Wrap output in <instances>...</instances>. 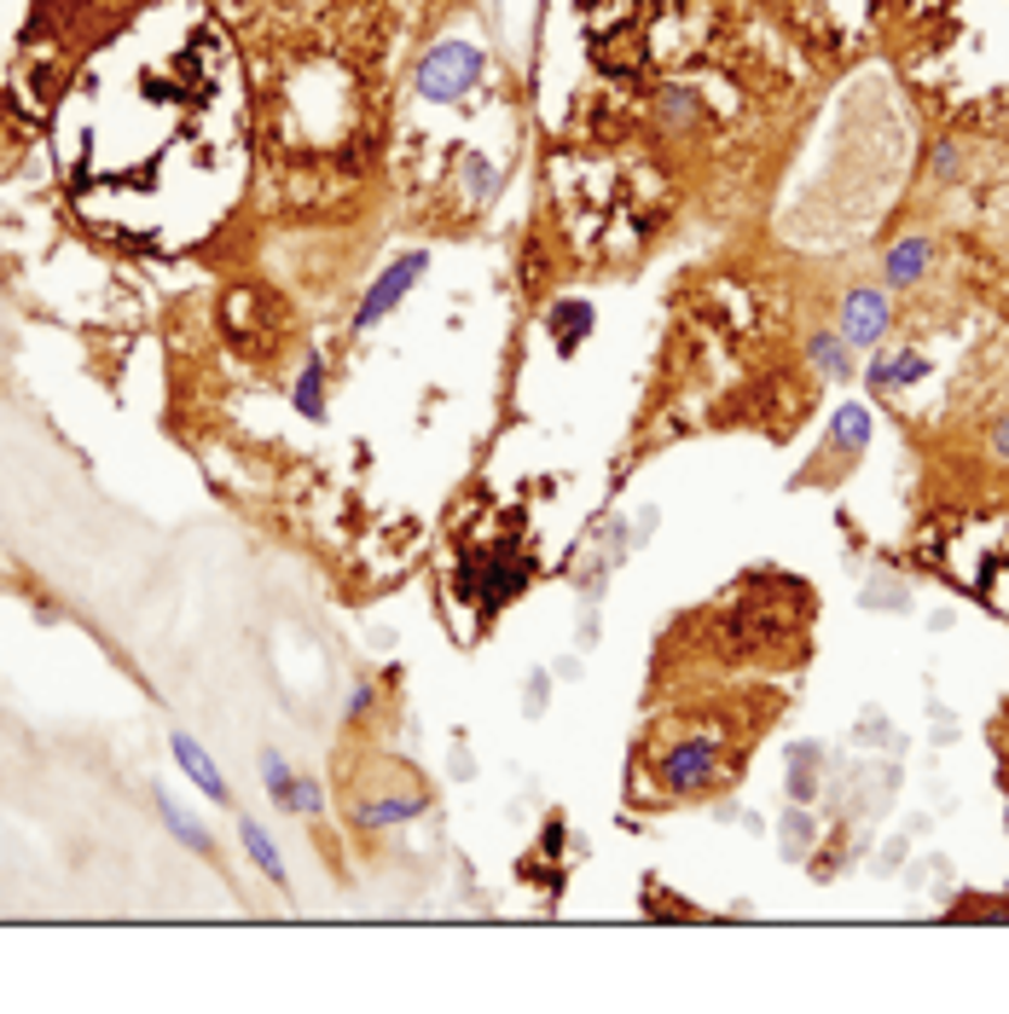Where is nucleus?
Returning <instances> with one entry per match:
<instances>
[{
  "instance_id": "1",
  "label": "nucleus",
  "mask_w": 1009,
  "mask_h": 1014,
  "mask_svg": "<svg viewBox=\"0 0 1009 1014\" xmlns=\"http://www.w3.org/2000/svg\"><path fill=\"white\" fill-rule=\"evenodd\" d=\"M482 76H487L482 47L442 41V47H430V53H424V64H418V93H424L430 105H452V99H464Z\"/></svg>"
},
{
  "instance_id": "2",
  "label": "nucleus",
  "mask_w": 1009,
  "mask_h": 1014,
  "mask_svg": "<svg viewBox=\"0 0 1009 1014\" xmlns=\"http://www.w3.org/2000/svg\"><path fill=\"white\" fill-rule=\"evenodd\" d=\"M424 267H430V256H424V249H407V256H395L389 267H383V279L372 284V291H366V301L355 308V325L366 331V325H378L383 313H395V301L407 296L418 279H424Z\"/></svg>"
},
{
  "instance_id": "3",
  "label": "nucleus",
  "mask_w": 1009,
  "mask_h": 1014,
  "mask_svg": "<svg viewBox=\"0 0 1009 1014\" xmlns=\"http://www.w3.org/2000/svg\"><path fill=\"white\" fill-rule=\"evenodd\" d=\"M841 325H847V343L870 348V343H877V336L887 331V296H877V291H853V296H847V313H841Z\"/></svg>"
},
{
  "instance_id": "4",
  "label": "nucleus",
  "mask_w": 1009,
  "mask_h": 1014,
  "mask_svg": "<svg viewBox=\"0 0 1009 1014\" xmlns=\"http://www.w3.org/2000/svg\"><path fill=\"white\" fill-rule=\"evenodd\" d=\"M708 771H714V742H685V748H673L667 766H662L667 788H679V794L702 788V783H708Z\"/></svg>"
},
{
  "instance_id": "5",
  "label": "nucleus",
  "mask_w": 1009,
  "mask_h": 1014,
  "mask_svg": "<svg viewBox=\"0 0 1009 1014\" xmlns=\"http://www.w3.org/2000/svg\"><path fill=\"white\" fill-rule=\"evenodd\" d=\"M168 748H175V759H180V771H187L192 783H197V788L209 794V800H227V783H221V771L209 766V754L197 748V742H192L187 731H175V742H168Z\"/></svg>"
},
{
  "instance_id": "6",
  "label": "nucleus",
  "mask_w": 1009,
  "mask_h": 1014,
  "mask_svg": "<svg viewBox=\"0 0 1009 1014\" xmlns=\"http://www.w3.org/2000/svg\"><path fill=\"white\" fill-rule=\"evenodd\" d=\"M239 840H244V852L256 858V870L267 875V882H279V887H284V858H279V847H273V840H267V835L256 830V823H239Z\"/></svg>"
},
{
  "instance_id": "7",
  "label": "nucleus",
  "mask_w": 1009,
  "mask_h": 1014,
  "mask_svg": "<svg viewBox=\"0 0 1009 1014\" xmlns=\"http://www.w3.org/2000/svg\"><path fill=\"white\" fill-rule=\"evenodd\" d=\"M157 811H163V823H168V830H175L180 840H187L192 852H209V835H204V823H197L192 811H180L175 800H168V794H157Z\"/></svg>"
},
{
  "instance_id": "8",
  "label": "nucleus",
  "mask_w": 1009,
  "mask_h": 1014,
  "mask_svg": "<svg viewBox=\"0 0 1009 1014\" xmlns=\"http://www.w3.org/2000/svg\"><path fill=\"white\" fill-rule=\"evenodd\" d=\"M296 412L302 418L325 412V365H319V360H308V365H302V377H296Z\"/></svg>"
},
{
  "instance_id": "9",
  "label": "nucleus",
  "mask_w": 1009,
  "mask_h": 1014,
  "mask_svg": "<svg viewBox=\"0 0 1009 1014\" xmlns=\"http://www.w3.org/2000/svg\"><path fill=\"white\" fill-rule=\"evenodd\" d=\"M922 267H929V244H922V239H905L894 256H887V284H911Z\"/></svg>"
},
{
  "instance_id": "10",
  "label": "nucleus",
  "mask_w": 1009,
  "mask_h": 1014,
  "mask_svg": "<svg viewBox=\"0 0 1009 1014\" xmlns=\"http://www.w3.org/2000/svg\"><path fill=\"white\" fill-rule=\"evenodd\" d=\"M551 325H558L563 348H575V343H580V331L592 325V308H586V301H558V308H551Z\"/></svg>"
},
{
  "instance_id": "11",
  "label": "nucleus",
  "mask_w": 1009,
  "mask_h": 1014,
  "mask_svg": "<svg viewBox=\"0 0 1009 1014\" xmlns=\"http://www.w3.org/2000/svg\"><path fill=\"white\" fill-rule=\"evenodd\" d=\"M261 776H267V794L291 806V794H296V776H291V766H284V754H261Z\"/></svg>"
},
{
  "instance_id": "12",
  "label": "nucleus",
  "mask_w": 1009,
  "mask_h": 1014,
  "mask_svg": "<svg viewBox=\"0 0 1009 1014\" xmlns=\"http://www.w3.org/2000/svg\"><path fill=\"white\" fill-rule=\"evenodd\" d=\"M813 365L818 371H830V377H847V343H841V336H818V343H813Z\"/></svg>"
},
{
  "instance_id": "13",
  "label": "nucleus",
  "mask_w": 1009,
  "mask_h": 1014,
  "mask_svg": "<svg viewBox=\"0 0 1009 1014\" xmlns=\"http://www.w3.org/2000/svg\"><path fill=\"white\" fill-rule=\"evenodd\" d=\"M865 435H870L865 412H859V406H841V412H835V441L841 447H865Z\"/></svg>"
},
{
  "instance_id": "14",
  "label": "nucleus",
  "mask_w": 1009,
  "mask_h": 1014,
  "mask_svg": "<svg viewBox=\"0 0 1009 1014\" xmlns=\"http://www.w3.org/2000/svg\"><path fill=\"white\" fill-rule=\"evenodd\" d=\"M291 806H296V811H308V818H314V811H319V788H314V783H302V776H296V794H291Z\"/></svg>"
},
{
  "instance_id": "15",
  "label": "nucleus",
  "mask_w": 1009,
  "mask_h": 1014,
  "mask_svg": "<svg viewBox=\"0 0 1009 1014\" xmlns=\"http://www.w3.org/2000/svg\"><path fill=\"white\" fill-rule=\"evenodd\" d=\"M998 452H1004V459H1009V418H1004V424H998Z\"/></svg>"
}]
</instances>
